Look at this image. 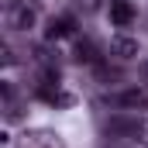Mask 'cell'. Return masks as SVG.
<instances>
[{"label": "cell", "instance_id": "obj_1", "mask_svg": "<svg viewBox=\"0 0 148 148\" xmlns=\"http://www.w3.org/2000/svg\"><path fill=\"white\" fill-rule=\"evenodd\" d=\"M17 148H66L59 131H48V127H35V131H24Z\"/></svg>", "mask_w": 148, "mask_h": 148}, {"label": "cell", "instance_id": "obj_2", "mask_svg": "<svg viewBox=\"0 0 148 148\" xmlns=\"http://www.w3.org/2000/svg\"><path fill=\"white\" fill-rule=\"evenodd\" d=\"M110 103L114 107H124V110H138V107H148V93L141 90V86H127V90L114 93Z\"/></svg>", "mask_w": 148, "mask_h": 148}, {"label": "cell", "instance_id": "obj_3", "mask_svg": "<svg viewBox=\"0 0 148 148\" xmlns=\"http://www.w3.org/2000/svg\"><path fill=\"white\" fill-rule=\"evenodd\" d=\"M110 52L117 59H138L141 45H138V38H131V35H114L110 38Z\"/></svg>", "mask_w": 148, "mask_h": 148}, {"label": "cell", "instance_id": "obj_4", "mask_svg": "<svg viewBox=\"0 0 148 148\" xmlns=\"http://www.w3.org/2000/svg\"><path fill=\"white\" fill-rule=\"evenodd\" d=\"M134 17H138V10H134L131 0H110V21L117 28H127Z\"/></svg>", "mask_w": 148, "mask_h": 148}, {"label": "cell", "instance_id": "obj_5", "mask_svg": "<svg viewBox=\"0 0 148 148\" xmlns=\"http://www.w3.org/2000/svg\"><path fill=\"white\" fill-rule=\"evenodd\" d=\"M138 131H141V124L134 117H114V121H107V134L110 138H117V134H138Z\"/></svg>", "mask_w": 148, "mask_h": 148}, {"label": "cell", "instance_id": "obj_6", "mask_svg": "<svg viewBox=\"0 0 148 148\" xmlns=\"http://www.w3.org/2000/svg\"><path fill=\"white\" fill-rule=\"evenodd\" d=\"M73 28H76L73 17H52V21H48V28H45V38H48V41L66 38V35H73Z\"/></svg>", "mask_w": 148, "mask_h": 148}, {"label": "cell", "instance_id": "obj_7", "mask_svg": "<svg viewBox=\"0 0 148 148\" xmlns=\"http://www.w3.org/2000/svg\"><path fill=\"white\" fill-rule=\"evenodd\" d=\"M31 24H35V10H31V7L21 3V7L10 10V28H14V31H28Z\"/></svg>", "mask_w": 148, "mask_h": 148}, {"label": "cell", "instance_id": "obj_8", "mask_svg": "<svg viewBox=\"0 0 148 148\" xmlns=\"http://www.w3.org/2000/svg\"><path fill=\"white\" fill-rule=\"evenodd\" d=\"M76 62H86V66H93V62H100V48L86 38V41H79L76 45Z\"/></svg>", "mask_w": 148, "mask_h": 148}]
</instances>
